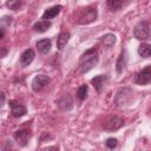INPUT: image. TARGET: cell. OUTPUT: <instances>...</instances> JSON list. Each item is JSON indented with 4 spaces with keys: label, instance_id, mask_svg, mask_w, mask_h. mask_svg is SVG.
Masks as SVG:
<instances>
[{
    "label": "cell",
    "instance_id": "obj_17",
    "mask_svg": "<svg viewBox=\"0 0 151 151\" xmlns=\"http://www.w3.org/2000/svg\"><path fill=\"white\" fill-rule=\"evenodd\" d=\"M72 99H71V97L70 96H64L59 101H58V106L63 110V111H68V110H71V107H72Z\"/></svg>",
    "mask_w": 151,
    "mask_h": 151
},
{
    "label": "cell",
    "instance_id": "obj_3",
    "mask_svg": "<svg viewBox=\"0 0 151 151\" xmlns=\"http://www.w3.org/2000/svg\"><path fill=\"white\" fill-rule=\"evenodd\" d=\"M133 35L138 40H146L150 37V26L146 21H139L133 28Z\"/></svg>",
    "mask_w": 151,
    "mask_h": 151
},
{
    "label": "cell",
    "instance_id": "obj_11",
    "mask_svg": "<svg viewBox=\"0 0 151 151\" xmlns=\"http://www.w3.org/2000/svg\"><path fill=\"white\" fill-rule=\"evenodd\" d=\"M61 8H63V7H61L60 5H55V6H52V7L47 8V9L44 12V14H42V19L48 20V19H53V18H55V17L60 13Z\"/></svg>",
    "mask_w": 151,
    "mask_h": 151
},
{
    "label": "cell",
    "instance_id": "obj_20",
    "mask_svg": "<svg viewBox=\"0 0 151 151\" xmlns=\"http://www.w3.org/2000/svg\"><path fill=\"white\" fill-rule=\"evenodd\" d=\"M87 92H88V87H87V85H80L79 87H78V90H77V97L80 99V100H84V99H86V97H87Z\"/></svg>",
    "mask_w": 151,
    "mask_h": 151
},
{
    "label": "cell",
    "instance_id": "obj_24",
    "mask_svg": "<svg viewBox=\"0 0 151 151\" xmlns=\"http://www.w3.org/2000/svg\"><path fill=\"white\" fill-rule=\"evenodd\" d=\"M0 29H1V34H0V39H2V38H4V35H5V28H4V27H1Z\"/></svg>",
    "mask_w": 151,
    "mask_h": 151
},
{
    "label": "cell",
    "instance_id": "obj_13",
    "mask_svg": "<svg viewBox=\"0 0 151 151\" xmlns=\"http://www.w3.org/2000/svg\"><path fill=\"white\" fill-rule=\"evenodd\" d=\"M130 0H107V6L111 11H119L125 7Z\"/></svg>",
    "mask_w": 151,
    "mask_h": 151
},
{
    "label": "cell",
    "instance_id": "obj_22",
    "mask_svg": "<svg viewBox=\"0 0 151 151\" xmlns=\"http://www.w3.org/2000/svg\"><path fill=\"white\" fill-rule=\"evenodd\" d=\"M105 145L109 147V149H114V147H117V145H118V140L116 139V138H107L106 139V142H105Z\"/></svg>",
    "mask_w": 151,
    "mask_h": 151
},
{
    "label": "cell",
    "instance_id": "obj_2",
    "mask_svg": "<svg viewBox=\"0 0 151 151\" xmlns=\"http://www.w3.org/2000/svg\"><path fill=\"white\" fill-rule=\"evenodd\" d=\"M97 17H98V13H97L96 7H86V8H83L79 12L77 22L80 24V25H86V24H90V22L94 21L97 19Z\"/></svg>",
    "mask_w": 151,
    "mask_h": 151
},
{
    "label": "cell",
    "instance_id": "obj_1",
    "mask_svg": "<svg viewBox=\"0 0 151 151\" xmlns=\"http://www.w3.org/2000/svg\"><path fill=\"white\" fill-rule=\"evenodd\" d=\"M98 52L96 48H90L85 51V53L80 57L79 60V68L81 73H86L92 70L98 64Z\"/></svg>",
    "mask_w": 151,
    "mask_h": 151
},
{
    "label": "cell",
    "instance_id": "obj_10",
    "mask_svg": "<svg viewBox=\"0 0 151 151\" xmlns=\"http://www.w3.org/2000/svg\"><path fill=\"white\" fill-rule=\"evenodd\" d=\"M106 80H107V77H106L105 74H99V76L92 78V79H91V83H92V85L94 86L96 91H97L98 93H100V92L103 91L104 86H105Z\"/></svg>",
    "mask_w": 151,
    "mask_h": 151
},
{
    "label": "cell",
    "instance_id": "obj_19",
    "mask_svg": "<svg viewBox=\"0 0 151 151\" xmlns=\"http://www.w3.org/2000/svg\"><path fill=\"white\" fill-rule=\"evenodd\" d=\"M114 42H116V35L114 34L109 33V34H105L100 38V44H103L105 47H111L114 45Z\"/></svg>",
    "mask_w": 151,
    "mask_h": 151
},
{
    "label": "cell",
    "instance_id": "obj_4",
    "mask_svg": "<svg viewBox=\"0 0 151 151\" xmlns=\"http://www.w3.org/2000/svg\"><path fill=\"white\" fill-rule=\"evenodd\" d=\"M50 83V78L46 74H38L33 78L32 80V88L35 92H39L41 90H44Z\"/></svg>",
    "mask_w": 151,
    "mask_h": 151
},
{
    "label": "cell",
    "instance_id": "obj_16",
    "mask_svg": "<svg viewBox=\"0 0 151 151\" xmlns=\"http://www.w3.org/2000/svg\"><path fill=\"white\" fill-rule=\"evenodd\" d=\"M51 27V22L48 20H41V21H38L33 25V29L38 33H44L46 32L48 28Z\"/></svg>",
    "mask_w": 151,
    "mask_h": 151
},
{
    "label": "cell",
    "instance_id": "obj_5",
    "mask_svg": "<svg viewBox=\"0 0 151 151\" xmlns=\"http://www.w3.org/2000/svg\"><path fill=\"white\" fill-rule=\"evenodd\" d=\"M136 83L139 85H146L151 83V65H147L146 67H144L136 76Z\"/></svg>",
    "mask_w": 151,
    "mask_h": 151
},
{
    "label": "cell",
    "instance_id": "obj_12",
    "mask_svg": "<svg viewBox=\"0 0 151 151\" xmlns=\"http://www.w3.org/2000/svg\"><path fill=\"white\" fill-rule=\"evenodd\" d=\"M70 32H61L59 33L58 38H57V47L59 51H63L64 47L67 45L68 40H70Z\"/></svg>",
    "mask_w": 151,
    "mask_h": 151
},
{
    "label": "cell",
    "instance_id": "obj_25",
    "mask_svg": "<svg viewBox=\"0 0 151 151\" xmlns=\"http://www.w3.org/2000/svg\"><path fill=\"white\" fill-rule=\"evenodd\" d=\"M4 101H5V93L1 92V105H4Z\"/></svg>",
    "mask_w": 151,
    "mask_h": 151
},
{
    "label": "cell",
    "instance_id": "obj_21",
    "mask_svg": "<svg viewBox=\"0 0 151 151\" xmlns=\"http://www.w3.org/2000/svg\"><path fill=\"white\" fill-rule=\"evenodd\" d=\"M6 6L12 11H18L22 6V2H21V0H7Z\"/></svg>",
    "mask_w": 151,
    "mask_h": 151
},
{
    "label": "cell",
    "instance_id": "obj_7",
    "mask_svg": "<svg viewBox=\"0 0 151 151\" xmlns=\"http://www.w3.org/2000/svg\"><path fill=\"white\" fill-rule=\"evenodd\" d=\"M34 57H35V53H34V51L32 48L25 50L20 55V65H21V67H27L33 61Z\"/></svg>",
    "mask_w": 151,
    "mask_h": 151
},
{
    "label": "cell",
    "instance_id": "obj_9",
    "mask_svg": "<svg viewBox=\"0 0 151 151\" xmlns=\"http://www.w3.org/2000/svg\"><path fill=\"white\" fill-rule=\"evenodd\" d=\"M123 125H124V120L122 118H119V117H111L106 122V124H105L104 127L107 131H116V130L120 129Z\"/></svg>",
    "mask_w": 151,
    "mask_h": 151
},
{
    "label": "cell",
    "instance_id": "obj_8",
    "mask_svg": "<svg viewBox=\"0 0 151 151\" xmlns=\"http://www.w3.org/2000/svg\"><path fill=\"white\" fill-rule=\"evenodd\" d=\"M9 106H11V113H12V116L14 118H20V117L25 116L26 112H27L26 107L24 105L17 103V101H13V100L9 101Z\"/></svg>",
    "mask_w": 151,
    "mask_h": 151
},
{
    "label": "cell",
    "instance_id": "obj_18",
    "mask_svg": "<svg viewBox=\"0 0 151 151\" xmlns=\"http://www.w3.org/2000/svg\"><path fill=\"white\" fill-rule=\"evenodd\" d=\"M138 54L142 57V58H149L151 57V45L150 44H140L139 47H138Z\"/></svg>",
    "mask_w": 151,
    "mask_h": 151
},
{
    "label": "cell",
    "instance_id": "obj_14",
    "mask_svg": "<svg viewBox=\"0 0 151 151\" xmlns=\"http://www.w3.org/2000/svg\"><path fill=\"white\" fill-rule=\"evenodd\" d=\"M37 48L41 54H47L51 50V40L50 39H41L37 42Z\"/></svg>",
    "mask_w": 151,
    "mask_h": 151
},
{
    "label": "cell",
    "instance_id": "obj_6",
    "mask_svg": "<svg viewBox=\"0 0 151 151\" xmlns=\"http://www.w3.org/2000/svg\"><path fill=\"white\" fill-rule=\"evenodd\" d=\"M29 138H31V132H29L28 130H25V129L18 130V131H15V133H14V139H15V140L18 142V144H20L21 146H25V145L28 143Z\"/></svg>",
    "mask_w": 151,
    "mask_h": 151
},
{
    "label": "cell",
    "instance_id": "obj_23",
    "mask_svg": "<svg viewBox=\"0 0 151 151\" xmlns=\"http://www.w3.org/2000/svg\"><path fill=\"white\" fill-rule=\"evenodd\" d=\"M6 53H7V48L6 47H1V54H0V57L4 58L6 55Z\"/></svg>",
    "mask_w": 151,
    "mask_h": 151
},
{
    "label": "cell",
    "instance_id": "obj_15",
    "mask_svg": "<svg viewBox=\"0 0 151 151\" xmlns=\"http://www.w3.org/2000/svg\"><path fill=\"white\" fill-rule=\"evenodd\" d=\"M126 66V54H125V50H122L119 57H118V60H117V64H116V70H117V73H122L123 70L125 68Z\"/></svg>",
    "mask_w": 151,
    "mask_h": 151
}]
</instances>
